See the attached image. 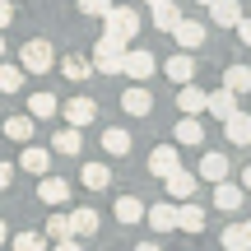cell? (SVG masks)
<instances>
[{"instance_id":"cell-34","label":"cell","mask_w":251,"mask_h":251,"mask_svg":"<svg viewBox=\"0 0 251 251\" xmlns=\"http://www.w3.org/2000/svg\"><path fill=\"white\" fill-rule=\"evenodd\" d=\"M9 247H14V251H47V237L42 233H14Z\"/></svg>"},{"instance_id":"cell-35","label":"cell","mask_w":251,"mask_h":251,"mask_svg":"<svg viewBox=\"0 0 251 251\" xmlns=\"http://www.w3.org/2000/svg\"><path fill=\"white\" fill-rule=\"evenodd\" d=\"M42 237L65 242V237H70V219H65V214H51V219H47V228H42Z\"/></svg>"},{"instance_id":"cell-28","label":"cell","mask_w":251,"mask_h":251,"mask_svg":"<svg viewBox=\"0 0 251 251\" xmlns=\"http://www.w3.org/2000/svg\"><path fill=\"white\" fill-rule=\"evenodd\" d=\"M172 209L177 205H144V219H149L153 233H172Z\"/></svg>"},{"instance_id":"cell-22","label":"cell","mask_w":251,"mask_h":251,"mask_svg":"<svg viewBox=\"0 0 251 251\" xmlns=\"http://www.w3.org/2000/svg\"><path fill=\"white\" fill-rule=\"evenodd\" d=\"M200 177H205V181H224L228 177V153H205V158H200Z\"/></svg>"},{"instance_id":"cell-11","label":"cell","mask_w":251,"mask_h":251,"mask_svg":"<svg viewBox=\"0 0 251 251\" xmlns=\"http://www.w3.org/2000/svg\"><path fill=\"white\" fill-rule=\"evenodd\" d=\"M121 112H126V117H149V112H153V93L140 89V84H130V89L121 93Z\"/></svg>"},{"instance_id":"cell-12","label":"cell","mask_w":251,"mask_h":251,"mask_svg":"<svg viewBox=\"0 0 251 251\" xmlns=\"http://www.w3.org/2000/svg\"><path fill=\"white\" fill-rule=\"evenodd\" d=\"M242 186H237V181H214V209H224V214H237V209H242Z\"/></svg>"},{"instance_id":"cell-27","label":"cell","mask_w":251,"mask_h":251,"mask_svg":"<svg viewBox=\"0 0 251 251\" xmlns=\"http://www.w3.org/2000/svg\"><path fill=\"white\" fill-rule=\"evenodd\" d=\"M102 149H107L112 158H121V153H130V130H121V126H112V130H102Z\"/></svg>"},{"instance_id":"cell-29","label":"cell","mask_w":251,"mask_h":251,"mask_svg":"<svg viewBox=\"0 0 251 251\" xmlns=\"http://www.w3.org/2000/svg\"><path fill=\"white\" fill-rule=\"evenodd\" d=\"M177 144H191V149L205 144V126H200L196 117H181V121H177Z\"/></svg>"},{"instance_id":"cell-44","label":"cell","mask_w":251,"mask_h":251,"mask_svg":"<svg viewBox=\"0 0 251 251\" xmlns=\"http://www.w3.org/2000/svg\"><path fill=\"white\" fill-rule=\"evenodd\" d=\"M200 5H214V0H200Z\"/></svg>"},{"instance_id":"cell-25","label":"cell","mask_w":251,"mask_h":251,"mask_svg":"<svg viewBox=\"0 0 251 251\" xmlns=\"http://www.w3.org/2000/svg\"><path fill=\"white\" fill-rule=\"evenodd\" d=\"M224 130H228L233 144H251V117H247V112H233V117L224 121Z\"/></svg>"},{"instance_id":"cell-15","label":"cell","mask_w":251,"mask_h":251,"mask_svg":"<svg viewBox=\"0 0 251 251\" xmlns=\"http://www.w3.org/2000/svg\"><path fill=\"white\" fill-rule=\"evenodd\" d=\"M205 112L214 121H228L237 112V93H228V89H214V93H205Z\"/></svg>"},{"instance_id":"cell-10","label":"cell","mask_w":251,"mask_h":251,"mask_svg":"<svg viewBox=\"0 0 251 251\" xmlns=\"http://www.w3.org/2000/svg\"><path fill=\"white\" fill-rule=\"evenodd\" d=\"M163 186H168V196H172V200H191L200 181H196V172H186V168H172L168 177H163Z\"/></svg>"},{"instance_id":"cell-41","label":"cell","mask_w":251,"mask_h":251,"mask_svg":"<svg viewBox=\"0 0 251 251\" xmlns=\"http://www.w3.org/2000/svg\"><path fill=\"white\" fill-rule=\"evenodd\" d=\"M5 242H9V224L0 219V247H5Z\"/></svg>"},{"instance_id":"cell-9","label":"cell","mask_w":251,"mask_h":251,"mask_svg":"<svg viewBox=\"0 0 251 251\" xmlns=\"http://www.w3.org/2000/svg\"><path fill=\"white\" fill-rule=\"evenodd\" d=\"M172 228H177V233H200V228H205V209L181 200V205L172 209Z\"/></svg>"},{"instance_id":"cell-43","label":"cell","mask_w":251,"mask_h":251,"mask_svg":"<svg viewBox=\"0 0 251 251\" xmlns=\"http://www.w3.org/2000/svg\"><path fill=\"white\" fill-rule=\"evenodd\" d=\"M144 5H163V0H144Z\"/></svg>"},{"instance_id":"cell-40","label":"cell","mask_w":251,"mask_h":251,"mask_svg":"<svg viewBox=\"0 0 251 251\" xmlns=\"http://www.w3.org/2000/svg\"><path fill=\"white\" fill-rule=\"evenodd\" d=\"M135 251H163L158 242H135Z\"/></svg>"},{"instance_id":"cell-3","label":"cell","mask_w":251,"mask_h":251,"mask_svg":"<svg viewBox=\"0 0 251 251\" xmlns=\"http://www.w3.org/2000/svg\"><path fill=\"white\" fill-rule=\"evenodd\" d=\"M121 56H126V42H117V37H98V47H93V70L102 75H121Z\"/></svg>"},{"instance_id":"cell-31","label":"cell","mask_w":251,"mask_h":251,"mask_svg":"<svg viewBox=\"0 0 251 251\" xmlns=\"http://www.w3.org/2000/svg\"><path fill=\"white\" fill-rule=\"evenodd\" d=\"M153 9V28H163V33H172V24H177V0H163V5H149Z\"/></svg>"},{"instance_id":"cell-17","label":"cell","mask_w":251,"mask_h":251,"mask_svg":"<svg viewBox=\"0 0 251 251\" xmlns=\"http://www.w3.org/2000/svg\"><path fill=\"white\" fill-rule=\"evenodd\" d=\"M172 168H181V158H177V149H172V144H158V149L149 153V172H153V177H168Z\"/></svg>"},{"instance_id":"cell-24","label":"cell","mask_w":251,"mask_h":251,"mask_svg":"<svg viewBox=\"0 0 251 251\" xmlns=\"http://www.w3.org/2000/svg\"><path fill=\"white\" fill-rule=\"evenodd\" d=\"M224 89L237 93V98L251 93V70H247V65H228V70H224Z\"/></svg>"},{"instance_id":"cell-21","label":"cell","mask_w":251,"mask_h":251,"mask_svg":"<svg viewBox=\"0 0 251 251\" xmlns=\"http://www.w3.org/2000/svg\"><path fill=\"white\" fill-rule=\"evenodd\" d=\"M65 219H70V237L98 233V209H75V214H65Z\"/></svg>"},{"instance_id":"cell-2","label":"cell","mask_w":251,"mask_h":251,"mask_svg":"<svg viewBox=\"0 0 251 251\" xmlns=\"http://www.w3.org/2000/svg\"><path fill=\"white\" fill-rule=\"evenodd\" d=\"M140 33V9H126V5H112L102 14V37H117V42H130Z\"/></svg>"},{"instance_id":"cell-20","label":"cell","mask_w":251,"mask_h":251,"mask_svg":"<svg viewBox=\"0 0 251 251\" xmlns=\"http://www.w3.org/2000/svg\"><path fill=\"white\" fill-rule=\"evenodd\" d=\"M0 130H5L14 144H28V140H33V130H37V121H28V112H24V117H9V121H0Z\"/></svg>"},{"instance_id":"cell-1","label":"cell","mask_w":251,"mask_h":251,"mask_svg":"<svg viewBox=\"0 0 251 251\" xmlns=\"http://www.w3.org/2000/svg\"><path fill=\"white\" fill-rule=\"evenodd\" d=\"M51 65H56V51H51L47 37H33V42L19 47V70H24V75H47Z\"/></svg>"},{"instance_id":"cell-7","label":"cell","mask_w":251,"mask_h":251,"mask_svg":"<svg viewBox=\"0 0 251 251\" xmlns=\"http://www.w3.org/2000/svg\"><path fill=\"white\" fill-rule=\"evenodd\" d=\"M172 37H177L181 51H196V47H205V24H196V19H177V24H172Z\"/></svg>"},{"instance_id":"cell-39","label":"cell","mask_w":251,"mask_h":251,"mask_svg":"<svg viewBox=\"0 0 251 251\" xmlns=\"http://www.w3.org/2000/svg\"><path fill=\"white\" fill-rule=\"evenodd\" d=\"M56 251H84V247L75 242V237H65V242H56Z\"/></svg>"},{"instance_id":"cell-8","label":"cell","mask_w":251,"mask_h":251,"mask_svg":"<svg viewBox=\"0 0 251 251\" xmlns=\"http://www.w3.org/2000/svg\"><path fill=\"white\" fill-rule=\"evenodd\" d=\"M19 168L33 172V177H47V172H51V149H42V144H24V153H19Z\"/></svg>"},{"instance_id":"cell-30","label":"cell","mask_w":251,"mask_h":251,"mask_svg":"<svg viewBox=\"0 0 251 251\" xmlns=\"http://www.w3.org/2000/svg\"><path fill=\"white\" fill-rule=\"evenodd\" d=\"M56 107H61V102H56V93H33V98H28V117H37V121L56 117Z\"/></svg>"},{"instance_id":"cell-42","label":"cell","mask_w":251,"mask_h":251,"mask_svg":"<svg viewBox=\"0 0 251 251\" xmlns=\"http://www.w3.org/2000/svg\"><path fill=\"white\" fill-rule=\"evenodd\" d=\"M0 56H5V37H0Z\"/></svg>"},{"instance_id":"cell-38","label":"cell","mask_w":251,"mask_h":251,"mask_svg":"<svg viewBox=\"0 0 251 251\" xmlns=\"http://www.w3.org/2000/svg\"><path fill=\"white\" fill-rule=\"evenodd\" d=\"M9 181H14V168H9V163H5V158H0V191H5V186H9Z\"/></svg>"},{"instance_id":"cell-6","label":"cell","mask_w":251,"mask_h":251,"mask_svg":"<svg viewBox=\"0 0 251 251\" xmlns=\"http://www.w3.org/2000/svg\"><path fill=\"white\" fill-rule=\"evenodd\" d=\"M163 75H168L172 84H191L196 79V56L191 51H172L168 61H163Z\"/></svg>"},{"instance_id":"cell-36","label":"cell","mask_w":251,"mask_h":251,"mask_svg":"<svg viewBox=\"0 0 251 251\" xmlns=\"http://www.w3.org/2000/svg\"><path fill=\"white\" fill-rule=\"evenodd\" d=\"M112 5H117V0H79V9H84V14H93V19H102Z\"/></svg>"},{"instance_id":"cell-16","label":"cell","mask_w":251,"mask_h":251,"mask_svg":"<svg viewBox=\"0 0 251 251\" xmlns=\"http://www.w3.org/2000/svg\"><path fill=\"white\" fill-rule=\"evenodd\" d=\"M177 107L186 112V117H200V112H205V89H200V84H177Z\"/></svg>"},{"instance_id":"cell-5","label":"cell","mask_w":251,"mask_h":251,"mask_svg":"<svg viewBox=\"0 0 251 251\" xmlns=\"http://www.w3.org/2000/svg\"><path fill=\"white\" fill-rule=\"evenodd\" d=\"M56 112H65V126H75V130H84V126L98 121V102H93V98H70L65 107H56Z\"/></svg>"},{"instance_id":"cell-4","label":"cell","mask_w":251,"mask_h":251,"mask_svg":"<svg viewBox=\"0 0 251 251\" xmlns=\"http://www.w3.org/2000/svg\"><path fill=\"white\" fill-rule=\"evenodd\" d=\"M153 70H158V61H153V56L144 51V47H135V51L126 47V56H121V75H130L135 84H144V79H149Z\"/></svg>"},{"instance_id":"cell-19","label":"cell","mask_w":251,"mask_h":251,"mask_svg":"<svg viewBox=\"0 0 251 251\" xmlns=\"http://www.w3.org/2000/svg\"><path fill=\"white\" fill-rule=\"evenodd\" d=\"M209 19H214V28H233L237 19H242V5L237 0H214V5H205Z\"/></svg>"},{"instance_id":"cell-13","label":"cell","mask_w":251,"mask_h":251,"mask_svg":"<svg viewBox=\"0 0 251 251\" xmlns=\"http://www.w3.org/2000/svg\"><path fill=\"white\" fill-rule=\"evenodd\" d=\"M37 200H42V205H65V200H70V181L65 177H51V172H47L42 177V186H37Z\"/></svg>"},{"instance_id":"cell-26","label":"cell","mask_w":251,"mask_h":251,"mask_svg":"<svg viewBox=\"0 0 251 251\" xmlns=\"http://www.w3.org/2000/svg\"><path fill=\"white\" fill-rule=\"evenodd\" d=\"M84 186L89 191H107L112 186V168L107 163H84Z\"/></svg>"},{"instance_id":"cell-33","label":"cell","mask_w":251,"mask_h":251,"mask_svg":"<svg viewBox=\"0 0 251 251\" xmlns=\"http://www.w3.org/2000/svg\"><path fill=\"white\" fill-rule=\"evenodd\" d=\"M24 79H28V75L19 70V65H0V93H19Z\"/></svg>"},{"instance_id":"cell-14","label":"cell","mask_w":251,"mask_h":251,"mask_svg":"<svg viewBox=\"0 0 251 251\" xmlns=\"http://www.w3.org/2000/svg\"><path fill=\"white\" fill-rule=\"evenodd\" d=\"M51 153H65V158H79V153H84V135L75 130V126H61V130L51 135Z\"/></svg>"},{"instance_id":"cell-23","label":"cell","mask_w":251,"mask_h":251,"mask_svg":"<svg viewBox=\"0 0 251 251\" xmlns=\"http://www.w3.org/2000/svg\"><path fill=\"white\" fill-rule=\"evenodd\" d=\"M112 214H117V224H140V219H144V200L140 196H121Z\"/></svg>"},{"instance_id":"cell-32","label":"cell","mask_w":251,"mask_h":251,"mask_svg":"<svg viewBox=\"0 0 251 251\" xmlns=\"http://www.w3.org/2000/svg\"><path fill=\"white\" fill-rule=\"evenodd\" d=\"M61 70H65V79H75V84H79V79H89V75H93V65L84 61V56H65V61H61Z\"/></svg>"},{"instance_id":"cell-37","label":"cell","mask_w":251,"mask_h":251,"mask_svg":"<svg viewBox=\"0 0 251 251\" xmlns=\"http://www.w3.org/2000/svg\"><path fill=\"white\" fill-rule=\"evenodd\" d=\"M14 24V5H9V0H0V28H9Z\"/></svg>"},{"instance_id":"cell-18","label":"cell","mask_w":251,"mask_h":251,"mask_svg":"<svg viewBox=\"0 0 251 251\" xmlns=\"http://www.w3.org/2000/svg\"><path fill=\"white\" fill-rule=\"evenodd\" d=\"M219 242H224V251H251V224H228Z\"/></svg>"}]
</instances>
